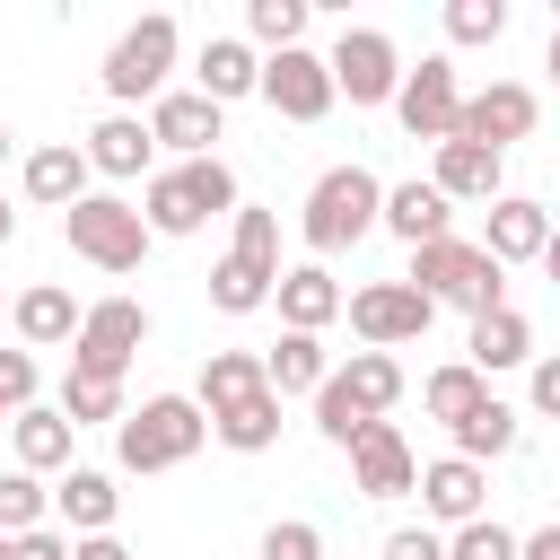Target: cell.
Returning <instances> with one entry per match:
<instances>
[{"label":"cell","instance_id":"cell-1","mask_svg":"<svg viewBox=\"0 0 560 560\" xmlns=\"http://www.w3.org/2000/svg\"><path fill=\"white\" fill-rule=\"evenodd\" d=\"M140 219H149V236H192V228H210V219H236V175H228V158H184V166L149 175Z\"/></svg>","mask_w":560,"mask_h":560},{"label":"cell","instance_id":"cell-2","mask_svg":"<svg viewBox=\"0 0 560 560\" xmlns=\"http://www.w3.org/2000/svg\"><path fill=\"white\" fill-rule=\"evenodd\" d=\"M402 402V359L394 350H350V368H332L324 385H315V429L332 438V446H350L368 420H385Z\"/></svg>","mask_w":560,"mask_h":560},{"label":"cell","instance_id":"cell-3","mask_svg":"<svg viewBox=\"0 0 560 560\" xmlns=\"http://www.w3.org/2000/svg\"><path fill=\"white\" fill-rule=\"evenodd\" d=\"M201 438H210V411L192 394H149L140 411H122L114 455H122V472H175L201 455Z\"/></svg>","mask_w":560,"mask_h":560},{"label":"cell","instance_id":"cell-4","mask_svg":"<svg viewBox=\"0 0 560 560\" xmlns=\"http://www.w3.org/2000/svg\"><path fill=\"white\" fill-rule=\"evenodd\" d=\"M411 289L429 306H464V315H499L508 306V271L464 245V236H438V245H411Z\"/></svg>","mask_w":560,"mask_h":560},{"label":"cell","instance_id":"cell-5","mask_svg":"<svg viewBox=\"0 0 560 560\" xmlns=\"http://www.w3.org/2000/svg\"><path fill=\"white\" fill-rule=\"evenodd\" d=\"M376 210H385V184L368 166H324L315 192H306V210H298V228H306L315 254H341V245H359L376 228Z\"/></svg>","mask_w":560,"mask_h":560},{"label":"cell","instance_id":"cell-6","mask_svg":"<svg viewBox=\"0 0 560 560\" xmlns=\"http://www.w3.org/2000/svg\"><path fill=\"white\" fill-rule=\"evenodd\" d=\"M61 236H70V254L96 262V271H140V254H149V219H140V201H122V192L70 201V210H61Z\"/></svg>","mask_w":560,"mask_h":560},{"label":"cell","instance_id":"cell-7","mask_svg":"<svg viewBox=\"0 0 560 560\" xmlns=\"http://www.w3.org/2000/svg\"><path fill=\"white\" fill-rule=\"evenodd\" d=\"M175 52H184L175 18H166V9H149L140 26H122V35H114V52H105V70H96V79H105V96H114V105H140V96L158 105V96H166Z\"/></svg>","mask_w":560,"mask_h":560},{"label":"cell","instance_id":"cell-8","mask_svg":"<svg viewBox=\"0 0 560 560\" xmlns=\"http://www.w3.org/2000/svg\"><path fill=\"white\" fill-rule=\"evenodd\" d=\"M140 341H149V306H140V298H96V306L79 315L70 376H105V385H122V368H131Z\"/></svg>","mask_w":560,"mask_h":560},{"label":"cell","instance_id":"cell-9","mask_svg":"<svg viewBox=\"0 0 560 560\" xmlns=\"http://www.w3.org/2000/svg\"><path fill=\"white\" fill-rule=\"evenodd\" d=\"M324 70H332V96H350V105H394V88H402V52L385 26H341Z\"/></svg>","mask_w":560,"mask_h":560},{"label":"cell","instance_id":"cell-10","mask_svg":"<svg viewBox=\"0 0 560 560\" xmlns=\"http://www.w3.org/2000/svg\"><path fill=\"white\" fill-rule=\"evenodd\" d=\"M341 315H350V332H359L368 350H402V341H420V332L438 324V306H429L411 280H368L359 298H341Z\"/></svg>","mask_w":560,"mask_h":560},{"label":"cell","instance_id":"cell-11","mask_svg":"<svg viewBox=\"0 0 560 560\" xmlns=\"http://www.w3.org/2000/svg\"><path fill=\"white\" fill-rule=\"evenodd\" d=\"M455 114H464V96H455V61H446V52H429L420 70H402V88H394V122H402L411 140L446 149V140H455Z\"/></svg>","mask_w":560,"mask_h":560},{"label":"cell","instance_id":"cell-12","mask_svg":"<svg viewBox=\"0 0 560 560\" xmlns=\"http://www.w3.org/2000/svg\"><path fill=\"white\" fill-rule=\"evenodd\" d=\"M254 96L271 114H289V122H324L332 114V70H324V52L289 44V52H262V88Z\"/></svg>","mask_w":560,"mask_h":560},{"label":"cell","instance_id":"cell-13","mask_svg":"<svg viewBox=\"0 0 560 560\" xmlns=\"http://www.w3.org/2000/svg\"><path fill=\"white\" fill-rule=\"evenodd\" d=\"M534 88L525 79H490L481 96H464V114H455V140H472V149H499L508 158V140H525L534 131Z\"/></svg>","mask_w":560,"mask_h":560},{"label":"cell","instance_id":"cell-14","mask_svg":"<svg viewBox=\"0 0 560 560\" xmlns=\"http://www.w3.org/2000/svg\"><path fill=\"white\" fill-rule=\"evenodd\" d=\"M350 490H359V499H402V490H420V455L402 446L394 420H368V429L350 438Z\"/></svg>","mask_w":560,"mask_h":560},{"label":"cell","instance_id":"cell-15","mask_svg":"<svg viewBox=\"0 0 560 560\" xmlns=\"http://www.w3.org/2000/svg\"><path fill=\"white\" fill-rule=\"evenodd\" d=\"M219 114H228V105H210L201 88H166V96L149 105V140L175 149V158H219V149H210V140H219Z\"/></svg>","mask_w":560,"mask_h":560},{"label":"cell","instance_id":"cell-16","mask_svg":"<svg viewBox=\"0 0 560 560\" xmlns=\"http://www.w3.org/2000/svg\"><path fill=\"white\" fill-rule=\"evenodd\" d=\"M542 245H551V210L525 201V192H499V201H490V236H481V254L508 271V262H534Z\"/></svg>","mask_w":560,"mask_h":560},{"label":"cell","instance_id":"cell-17","mask_svg":"<svg viewBox=\"0 0 560 560\" xmlns=\"http://www.w3.org/2000/svg\"><path fill=\"white\" fill-rule=\"evenodd\" d=\"M446 219H455V201H446L438 184H420V175H411V184H385V210H376V228H394L402 245H438V236H455Z\"/></svg>","mask_w":560,"mask_h":560},{"label":"cell","instance_id":"cell-18","mask_svg":"<svg viewBox=\"0 0 560 560\" xmlns=\"http://www.w3.org/2000/svg\"><path fill=\"white\" fill-rule=\"evenodd\" d=\"M79 315H88V306H79L61 280H35V289L9 306V324H18L26 350H61V341H79Z\"/></svg>","mask_w":560,"mask_h":560},{"label":"cell","instance_id":"cell-19","mask_svg":"<svg viewBox=\"0 0 560 560\" xmlns=\"http://www.w3.org/2000/svg\"><path fill=\"white\" fill-rule=\"evenodd\" d=\"M464 368L490 385L499 368H534V324L516 315V306H499V315H472V341H464Z\"/></svg>","mask_w":560,"mask_h":560},{"label":"cell","instance_id":"cell-20","mask_svg":"<svg viewBox=\"0 0 560 560\" xmlns=\"http://www.w3.org/2000/svg\"><path fill=\"white\" fill-rule=\"evenodd\" d=\"M192 79H201V96H210V105H236V96H254V88H262V52H254V44H236V35H210V44H201V61H192Z\"/></svg>","mask_w":560,"mask_h":560},{"label":"cell","instance_id":"cell-21","mask_svg":"<svg viewBox=\"0 0 560 560\" xmlns=\"http://www.w3.org/2000/svg\"><path fill=\"white\" fill-rule=\"evenodd\" d=\"M149 158H158V140H149V122H140V114H105V122L88 131V175H114V184H131Z\"/></svg>","mask_w":560,"mask_h":560},{"label":"cell","instance_id":"cell-22","mask_svg":"<svg viewBox=\"0 0 560 560\" xmlns=\"http://www.w3.org/2000/svg\"><path fill=\"white\" fill-rule=\"evenodd\" d=\"M26 201H44V210L88 201V149H79V140H44V149L26 158Z\"/></svg>","mask_w":560,"mask_h":560},{"label":"cell","instance_id":"cell-23","mask_svg":"<svg viewBox=\"0 0 560 560\" xmlns=\"http://www.w3.org/2000/svg\"><path fill=\"white\" fill-rule=\"evenodd\" d=\"M499 175H508V158L499 149H472V140H446L438 166H429V184L446 201H499Z\"/></svg>","mask_w":560,"mask_h":560},{"label":"cell","instance_id":"cell-24","mask_svg":"<svg viewBox=\"0 0 560 560\" xmlns=\"http://www.w3.org/2000/svg\"><path fill=\"white\" fill-rule=\"evenodd\" d=\"M271 298H280V324H289V332H324V324L341 315V280H332L324 262L280 271V289H271Z\"/></svg>","mask_w":560,"mask_h":560},{"label":"cell","instance_id":"cell-25","mask_svg":"<svg viewBox=\"0 0 560 560\" xmlns=\"http://www.w3.org/2000/svg\"><path fill=\"white\" fill-rule=\"evenodd\" d=\"M9 438H18V472H70V420L52 411V402H26V411H9Z\"/></svg>","mask_w":560,"mask_h":560},{"label":"cell","instance_id":"cell-26","mask_svg":"<svg viewBox=\"0 0 560 560\" xmlns=\"http://www.w3.org/2000/svg\"><path fill=\"white\" fill-rule=\"evenodd\" d=\"M481 464H464V455H438L429 472H420V508L438 516V525H472L481 516Z\"/></svg>","mask_w":560,"mask_h":560},{"label":"cell","instance_id":"cell-27","mask_svg":"<svg viewBox=\"0 0 560 560\" xmlns=\"http://www.w3.org/2000/svg\"><path fill=\"white\" fill-rule=\"evenodd\" d=\"M52 508H61L79 534H114V508H122V490H114V472H96V464H70V472H61V490H52Z\"/></svg>","mask_w":560,"mask_h":560},{"label":"cell","instance_id":"cell-28","mask_svg":"<svg viewBox=\"0 0 560 560\" xmlns=\"http://www.w3.org/2000/svg\"><path fill=\"white\" fill-rule=\"evenodd\" d=\"M324 376H332V368H324V341H315V332H280V341L262 350V385H271L280 402H289V394H315Z\"/></svg>","mask_w":560,"mask_h":560},{"label":"cell","instance_id":"cell-29","mask_svg":"<svg viewBox=\"0 0 560 560\" xmlns=\"http://www.w3.org/2000/svg\"><path fill=\"white\" fill-rule=\"evenodd\" d=\"M245 394H262V359H254V350H210V359H201L192 402L219 420V411H228V402H245Z\"/></svg>","mask_w":560,"mask_h":560},{"label":"cell","instance_id":"cell-30","mask_svg":"<svg viewBox=\"0 0 560 560\" xmlns=\"http://www.w3.org/2000/svg\"><path fill=\"white\" fill-rule=\"evenodd\" d=\"M210 438H219V446H236V455H262V446L280 438V394L262 385V394H245V402H228V411L210 420Z\"/></svg>","mask_w":560,"mask_h":560},{"label":"cell","instance_id":"cell-31","mask_svg":"<svg viewBox=\"0 0 560 560\" xmlns=\"http://www.w3.org/2000/svg\"><path fill=\"white\" fill-rule=\"evenodd\" d=\"M446 438H455V455H464V464H490V455H508V446H516V411H508L499 394H481Z\"/></svg>","mask_w":560,"mask_h":560},{"label":"cell","instance_id":"cell-32","mask_svg":"<svg viewBox=\"0 0 560 560\" xmlns=\"http://www.w3.org/2000/svg\"><path fill=\"white\" fill-rule=\"evenodd\" d=\"M228 262H245V271L280 280V219H271V210H245V201H236V245H228Z\"/></svg>","mask_w":560,"mask_h":560},{"label":"cell","instance_id":"cell-33","mask_svg":"<svg viewBox=\"0 0 560 560\" xmlns=\"http://www.w3.org/2000/svg\"><path fill=\"white\" fill-rule=\"evenodd\" d=\"M70 429H96V420H114L122 429V385H105V376H61V402H52Z\"/></svg>","mask_w":560,"mask_h":560},{"label":"cell","instance_id":"cell-34","mask_svg":"<svg viewBox=\"0 0 560 560\" xmlns=\"http://www.w3.org/2000/svg\"><path fill=\"white\" fill-rule=\"evenodd\" d=\"M306 18H315L306 0H245V35H254L262 52H289V44L306 35Z\"/></svg>","mask_w":560,"mask_h":560},{"label":"cell","instance_id":"cell-35","mask_svg":"<svg viewBox=\"0 0 560 560\" xmlns=\"http://www.w3.org/2000/svg\"><path fill=\"white\" fill-rule=\"evenodd\" d=\"M481 394H490V385H481V376H472L464 359H455V368H438V376L420 385V402H429V420H446V429H455V420H464V411H472Z\"/></svg>","mask_w":560,"mask_h":560},{"label":"cell","instance_id":"cell-36","mask_svg":"<svg viewBox=\"0 0 560 560\" xmlns=\"http://www.w3.org/2000/svg\"><path fill=\"white\" fill-rule=\"evenodd\" d=\"M44 508H52V490L35 481V472H0V534L18 542V534H35L44 525Z\"/></svg>","mask_w":560,"mask_h":560},{"label":"cell","instance_id":"cell-37","mask_svg":"<svg viewBox=\"0 0 560 560\" xmlns=\"http://www.w3.org/2000/svg\"><path fill=\"white\" fill-rule=\"evenodd\" d=\"M271 289H280V280H262V271H245V262H219V271H210V306H219V315H254V306H271Z\"/></svg>","mask_w":560,"mask_h":560},{"label":"cell","instance_id":"cell-38","mask_svg":"<svg viewBox=\"0 0 560 560\" xmlns=\"http://www.w3.org/2000/svg\"><path fill=\"white\" fill-rule=\"evenodd\" d=\"M446 35L455 44H499L508 35V0H446Z\"/></svg>","mask_w":560,"mask_h":560},{"label":"cell","instance_id":"cell-39","mask_svg":"<svg viewBox=\"0 0 560 560\" xmlns=\"http://www.w3.org/2000/svg\"><path fill=\"white\" fill-rule=\"evenodd\" d=\"M446 560H516V534L499 516H472V525L446 534Z\"/></svg>","mask_w":560,"mask_h":560},{"label":"cell","instance_id":"cell-40","mask_svg":"<svg viewBox=\"0 0 560 560\" xmlns=\"http://www.w3.org/2000/svg\"><path fill=\"white\" fill-rule=\"evenodd\" d=\"M262 560H324V534H315L306 516H280V525L262 534Z\"/></svg>","mask_w":560,"mask_h":560},{"label":"cell","instance_id":"cell-41","mask_svg":"<svg viewBox=\"0 0 560 560\" xmlns=\"http://www.w3.org/2000/svg\"><path fill=\"white\" fill-rule=\"evenodd\" d=\"M0 402H9V411L35 402V350H0Z\"/></svg>","mask_w":560,"mask_h":560},{"label":"cell","instance_id":"cell-42","mask_svg":"<svg viewBox=\"0 0 560 560\" xmlns=\"http://www.w3.org/2000/svg\"><path fill=\"white\" fill-rule=\"evenodd\" d=\"M385 560H446V534H429V525H394V534H385Z\"/></svg>","mask_w":560,"mask_h":560},{"label":"cell","instance_id":"cell-43","mask_svg":"<svg viewBox=\"0 0 560 560\" xmlns=\"http://www.w3.org/2000/svg\"><path fill=\"white\" fill-rule=\"evenodd\" d=\"M9 560H70V542H61L52 525H35V534H18V542H9Z\"/></svg>","mask_w":560,"mask_h":560},{"label":"cell","instance_id":"cell-44","mask_svg":"<svg viewBox=\"0 0 560 560\" xmlns=\"http://www.w3.org/2000/svg\"><path fill=\"white\" fill-rule=\"evenodd\" d=\"M534 411L560 420V359H534Z\"/></svg>","mask_w":560,"mask_h":560},{"label":"cell","instance_id":"cell-45","mask_svg":"<svg viewBox=\"0 0 560 560\" xmlns=\"http://www.w3.org/2000/svg\"><path fill=\"white\" fill-rule=\"evenodd\" d=\"M70 560H131V551H122L114 534H79V542H70Z\"/></svg>","mask_w":560,"mask_h":560},{"label":"cell","instance_id":"cell-46","mask_svg":"<svg viewBox=\"0 0 560 560\" xmlns=\"http://www.w3.org/2000/svg\"><path fill=\"white\" fill-rule=\"evenodd\" d=\"M516 560H560V525H534V534L516 542Z\"/></svg>","mask_w":560,"mask_h":560},{"label":"cell","instance_id":"cell-47","mask_svg":"<svg viewBox=\"0 0 560 560\" xmlns=\"http://www.w3.org/2000/svg\"><path fill=\"white\" fill-rule=\"evenodd\" d=\"M534 262H542V271H551V289H560V228H551V245H542Z\"/></svg>","mask_w":560,"mask_h":560},{"label":"cell","instance_id":"cell-48","mask_svg":"<svg viewBox=\"0 0 560 560\" xmlns=\"http://www.w3.org/2000/svg\"><path fill=\"white\" fill-rule=\"evenodd\" d=\"M542 70H551V79H560V26H551V52H542Z\"/></svg>","mask_w":560,"mask_h":560},{"label":"cell","instance_id":"cell-49","mask_svg":"<svg viewBox=\"0 0 560 560\" xmlns=\"http://www.w3.org/2000/svg\"><path fill=\"white\" fill-rule=\"evenodd\" d=\"M9 236H18V210H9V201H0V245H9Z\"/></svg>","mask_w":560,"mask_h":560},{"label":"cell","instance_id":"cell-50","mask_svg":"<svg viewBox=\"0 0 560 560\" xmlns=\"http://www.w3.org/2000/svg\"><path fill=\"white\" fill-rule=\"evenodd\" d=\"M9 149H18V140H9V122H0V166H9Z\"/></svg>","mask_w":560,"mask_h":560},{"label":"cell","instance_id":"cell-51","mask_svg":"<svg viewBox=\"0 0 560 560\" xmlns=\"http://www.w3.org/2000/svg\"><path fill=\"white\" fill-rule=\"evenodd\" d=\"M0 560H9V534H0Z\"/></svg>","mask_w":560,"mask_h":560},{"label":"cell","instance_id":"cell-52","mask_svg":"<svg viewBox=\"0 0 560 560\" xmlns=\"http://www.w3.org/2000/svg\"><path fill=\"white\" fill-rule=\"evenodd\" d=\"M0 420H9V402H0Z\"/></svg>","mask_w":560,"mask_h":560}]
</instances>
